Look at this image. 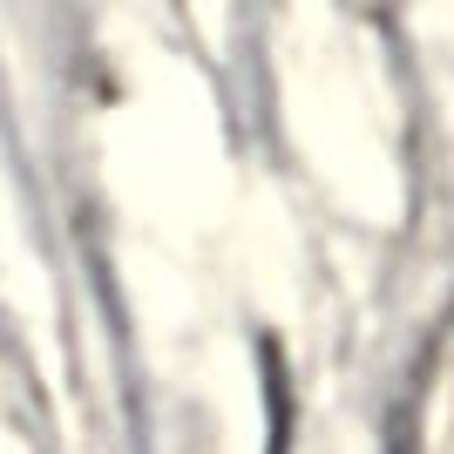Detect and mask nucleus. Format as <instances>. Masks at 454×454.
I'll list each match as a JSON object with an SVG mask.
<instances>
[]
</instances>
